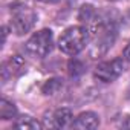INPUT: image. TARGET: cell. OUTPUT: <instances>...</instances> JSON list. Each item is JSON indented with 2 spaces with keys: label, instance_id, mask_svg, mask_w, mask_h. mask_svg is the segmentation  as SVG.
<instances>
[{
  "label": "cell",
  "instance_id": "cell-3",
  "mask_svg": "<svg viewBox=\"0 0 130 130\" xmlns=\"http://www.w3.org/2000/svg\"><path fill=\"white\" fill-rule=\"evenodd\" d=\"M92 34H95V40L92 44V55L100 57L104 55L113 46L116 38V26L110 20H101V23Z\"/></svg>",
  "mask_w": 130,
  "mask_h": 130
},
{
  "label": "cell",
  "instance_id": "cell-12",
  "mask_svg": "<svg viewBox=\"0 0 130 130\" xmlns=\"http://www.w3.org/2000/svg\"><path fill=\"white\" fill-rule=\"evenodd\" d=\"M61 86H63V83H61V80H58V78H52V80H47L46 83H44V86H43V93L44 95H54V93H57L60 89H61Z\"/></svg>",
  "mask_w": 130,
  "mask_h": 130
},
{
  "label": "cell",
  "instance_id": "cell-9",
  "mask_svg": "<svg viewBox=\"0 0 130 130\" xmlns=\"http://www.w3.org/2000/svg\"><path fill=\"white\" fill-rule=\"evenodd\" d=\"M100 125V116L95 112H83L80 113L75 121H72L74 128H83V130H92Z\"/></svg>",
  "mask_w": 130,
  "mask_h": 130
},
{
  "label": "cell",
  "instance_id": "cell-2",
  "mask_svg": "<svg viewBox=\"0 0 130 130\" xmlns=\"http://www.w3.org/2000/svg\"><path fill=\"white\" fill-rule=\"evenodd\" d=\"M9 12H11V29L15 35L28 34L37 23L35 11L22 2L11 3Z\"/></svg>",
  "mask_w": 130,
  "mask_h": 130
},
{
  "label": "cell",
  "instance_id": "cell-10",
  "mask_svg": "<svg viewBox=\"0 0 130 130\" xmlns=\"http://www.w3.org/2000/svg\"><path fill=\"white\" fill-rule=\"evenodd\" d=\"M15 115H17V107L8 100H2V103H0V118L6 121L15 118Z\"/></svg>",
  "mask_w": 130,
  "mask_h": 130
},
{
  "label": "cell",
  "instance_id": "cell-7",
  "mask_svg": "<svg viewBox=\"0 0 130 130\" xmlns=\"http://www.w3.org/2000/svg\"><path fill=\"white\" fill-rule=\"evenodd\" d=\"M78 20H80V22L83 23V26H86V28L89 29V32L92 34V32L98 28V25L101 23L103 19H100L96 9H95L92 5H83V6L80 8V12H78Z\"/></svg>",
  "mask_w": 130,
  "mask_h": 130
},
{
  "label": "cell",
  "instance_id": "cell-5",
  "mask_svg": "<svg viewBox=\"0 0 130 130\" xmlns=\"http://www.w3.org/2000/svg\"><path fill=\"white\" fill-rule=\"evenodd\" d=\"M122 72H124V60L113 58V60L100 63L93 71V77H95V80H98L101 83H112L116 78H119V75Z\"/></svg>",
  "mask_w": 130,
  "mask_h": 130
},
{
  "label": "cell",
  "instance_id": "cell-11",
  "mask_svg": "<svg viewBox=\"0 0 130 130\" xmlns=\"http://www.w3.org/2000/svg\"><path fill=\"white\" fill-rule=\"evenodd\" d=\"M14 127L23 128V130H38V128H43L44 125L40 124L37 119H34V118H31V116H23L20 121H15V122H14Z\"/></svg>",
  "mask_w": 130,
  "mask_h": 130
},
{
  "label": "cell",
  "instance_id": "cell-14",
  "mask_svg": "<svg viewBox=\"0 0 130 130\" xmlns=\"http://www.w3.org/2000/svg\"><path fill=\"white\" fill-rule=\"evenodd\" d=\"M122 57H124L125 61L130 63V41L125 44V47H124V51H122Z\"/></svg>",
  "mask_w": 130,
  "mask_h": 130
},
{
  "label": "cell",
  "instance_id": "cell-6",
  "mask_svg": "<svg viewBox=\"0 0 130 130\" xmlns=\"http://www.w3.org/2000/svg\"><path fill=\"white\" fill-rule=\"evenodd\" d=\"M72 121H74L72 110L68 109V107H61V109L54 110L51 113V116L46 118V122L43 125L51 127V128H63V127L72 125Z\"/></svg>",
  "mask_w": 130,
  "mask_h": 130
},
{
  "label": "cell",
  "instance_id": "cell-16",
  "mask_svg": "<svg viewBox=\"0 0 130 130\" xmlns=\"http://www.w3.org/2000/svg\"><path fill=\"white\" fill-rule=\"evenodd\" d=\"M38 2H41V3H57L58 0H38Z\"/></svg>",
  "mask_w": 130,
  "mask_h": 130
},
{
  "label": "cell",
  "instance_id": "cell-8",
  "mask_svg": "<svg viewBox=\"0 0 130 130\" xmlns=\"http://www.w3.org/2000/svg\"><path fill=\"white\" fill-rule=\"evenodd\" d=\"M23 64H25V61H23L19 55H14V57L8 58V60L2 64V80H3V81H8V80H11L12 77H15V75L23 69Z\"/></svg>",
  "mask_w": 130,
  "mask_h": 130
},
{
  "label": "cell",
  "instance_id": "cell-1",
  "mask_svg": "<svg viewBox=\"0 0 130 130\" xmlns=\"http://www.w3.org/2000/svg\"><path fill=\"white\" fill-rule=\"evenodd\" d=\"M90 38V32L86 26H71L64 31L58 40V49L71 57L80 54Z\"/></svg>",
  "mask_w": 130,
  "mask_h": 130
},
{
  "label": "cell",
  "instance_id": "cell-13",
  "mask_svg": "<svg viewBox=\"0 0 130 130\" xmlns=\"http://www.w3.org/2000/svg\"><path fill=\"white\" fill-rule=\"evenodd\" d=\"M83 69H84V68H83V63H81V61H78V60H71V61H69V74H71L72 77H77V75L83 74V72H84Z\"/></svg>",
  "mask_w": 130,
  "mask_h": 130
},
{
  "label": "cell",
  "instance_id": "cell-15",
  "mask_svg": "<svg viewBox=\"0 0 130 130\" xmlns=\"http://www.w3.org/2000/svg\"><path fill=\"white\" fill-rule=\"evenodd\" d=\"M122 127H124V128H130V116L125 118V121L122 122Z\"/></svg>",
  "mask_w": 130,
  "mask_h": 130
},
{
  "label": "cell",
  "instance_id": "cell-17",
  "mask_svg": "<svg viewBox=\"0 0 130 130\" xmlns=\"http://www.w3.org/2000/svg\"><path fill=\"white\" fill-rule=\"evenodd\" d=\"M112 2H113V0H112Z\"/></svg>",
  "mask_w": 130,
  "mask_h": 130
},
{
  "label": "cell",
  "instance_id": "cell-4",
  "mask_svg": "<svg viewBox=\"0 0 130 130\" xmlns=\"http://www.w3.org/2000/svg\"><path fill=\"white\" fill-rule=\"evenodd\" d=\"M54 47V34L51 29H41L32 34V37L26 41L25 49L29 55L35 58H44L51 54Z\"/></svg>",
  "mask_w": 130,
  "mask_h": 130
}]
</instances>
